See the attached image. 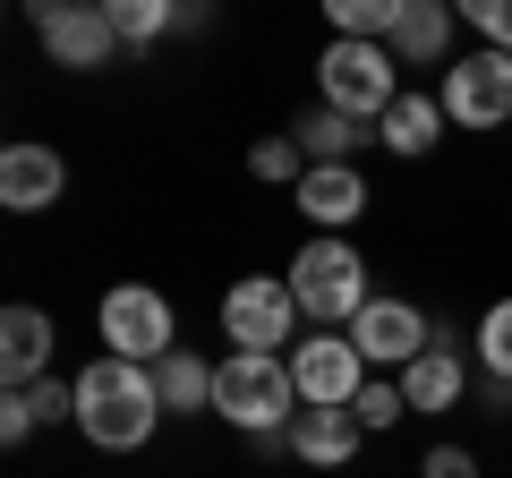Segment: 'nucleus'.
Here are the masks:
<instances>
[{"instance_id":"nucleus-1","label":"nucleus","mask_w":512,"mask_h":478,"mask_svg":"<svg viewBox=\"0 0 512 478\" xmlns=\"http://www.w3.org/2000/svg\"><path fill=\"white\" fill-rule=\"evenodd\" d=\"M163 385H154V368H137V359H94L86 376H77V436L94 444V453H137V444H154V427H163Z\"/></svg>"},{"instance_id":"nucleus-2","label":"nucleus","mask_w":512,"mask_h":478,"mask_svg":"<svg viewBox=\"0 0 512 478\" xmlns=\"http://www.w3.org/2000/svg\"><path fill=\"white\" fill-rule=\"evenodd\" d=\"M291 299H299V316H308L316 333H350V325H359V308H367L376 291H367L359 248H350V239H333V231H316L308 248L291 257Z\"/></svg>"},{"instance_id":"nucleus-3","label":"nucleus","mask_w":512,"mask_h":478,"mask_svg":"<svg viewBox=\"0 0 512 478\" xmlns=\"http://www.w3.org/2000/svg\"><path fill=\"white\" fill-rule=\"evenodd\" d=\"M214 410H222V419H231L248 444L291 436V419H299L291 359H248V350H231V359L214 368Z\"/></svg>"},{"instance_id":"nucleus-4","label":"nucleus","mask_w":512,"mask_h":478,"mask_svg":"<svg viewBox=\"0 0 512 478\" xmlns=\"http://www.w3.org/2000/svg\"><path fill=\"white\" fill-rule=\"evenodd\" d=\"M316 86H325V111H342V120H359V129H376L384 111L402 103V77H393V43H325V60H316Z\"/></svg>"},{"instance_id":"nucleus-5","label":"nucleus","mask_w":512,"mask_h":478,"mask_svg":"<svg viewBox=\"0 0 512 478\" xmlns=\"http://www.w3.org/2000/svg\"><path fill=\"white\" fill-rule=\"evenodd\" d=\"M222 333H231L248 359H291V333H299V299H291V274H248L222 291Z\"/></svg>"},{"instance_id":"nucleus-6","label":"nucleus","mask_w":512,"mask_h":478,"mask_svg":"<svg viewBox=\"0 0 512 478\" xmlns=\"http://www.w3.org/2000/svg\"><path fill=\"white\" fill-rule=\"evenodd\" d=\"M94 325H103L111 359H137V368H163L171 350H180V333H171V299L146 291V282H120V291H103Z\"/></svg>"},{"instance_id":"nucleus-7","label":"nucleus","mask_w":512,"mask_h":478,"mask_svg":"<svg viewBox=\"0 0 512 478\" xmlns=\"http://www.w3.org/2000/svg\"><path fill=\"white\" fill-rule=\"evenodd\" d=\"M367 359L350 333H308V342H291V385H299V410H350L367 393Z\"/></svg>"},{"instance_id":"nucleus-8","label":"nucleus","mask_w":512,"mask_h":478,"mask_svg":"<svg viewBox=\"0 0 512 478\" xmlns=\"http://www.w3.org/2000/svg\"><path fill=\"white\" fill-rule=\"evenodd\" d=\"M436 103H444V120H461V129H504L512 120V60L487 52V43L461 52V60H444Z\"/></svg>"},{"instance_id":"nucleus-9","label":"nucleus","mask_w":512,"mask_h":478,"mask_svg":"<svg viewBox=\"0 0 512 478\" xmlns=\"http://www.w3.org/2000/svg\"><path fill=\"white\" fill-rule=\"evenodd\" d=\"M350 342H359V359H367L376 376H402L410 359H427V350H436V325H427L410 299H367L359 325H350Z\"/></svg>"},{"instance_id":"nucleus-10","label":"nucleus","mask_w":512,"mask_h":478,"mask_svg":"<svg viewBox=\"0 0 512 478\" xmlns=\"http://www.w3.org/2000/svg\"><path fill=\"white\" fill-rule=\"evenodd\" d=\"M35 35L52 52V69H111V52H120L103 0H52V9H35Z\"/></svg>"},{"instance_id":"nucleus-11","label":"nucleus","mask_w":512,"mask_h":478,"mask_svg":"<svg viewBox=\"0 0 512 478\" xmlns=\"http://www.w3.org/2000/svg\"><path fill=\"white\" fill-rule=\"evenodd\" d=\"M291 197H299V214H308L316 231L342 239L350 222L367 214V171H359V163H308V180H299Z\"/></svg>"},{"instance_id":"nucleus-12","label":"nucleus","mask_w":512,"mask_h":478,"mask_svg":"<svg viewBox=\"0 0 512 478\" xmlns=\"http://www.w3.org/2000/svg\"><path fill=\"white\" fill-rule=\"evenodd\" d=\"M60 188H69V163H60L52 146L18 137V146L0 154V205H9V214H43V205H60Z\"/></svg>"},{"instance_id":"nucleus-13","label":"nucleus","mask_w":512,"mask_h":478,"mask_svg":"<svg viewBox=\"0 0 512 478\" xmlns=\"http://www.w3.org/2000/svg\"><path fill=\"white\" fill-rule=\"evenodd\" d=\"M52 342H60V325H52L43 308H26V299L0 316V376H9V393L52 376Z\"/></svg>"},{"instance_id":"nucleus-14","label":"nucleus","mask_w":512,"mask_h":478,"mask_svg":"<svg viewBox=\"0 0 512 478\" xmlns=\"http://www.w3.org/2000/svg\"><path fill=\"white\" fill-rule=\"evenodd\" d=\"M282 444H291L299 461H316V470H342V461H350V453L367 444V427L350 419V410H299V419H291V436H282Z\"/></svg>"},{"instance_id":"nucleus-15","label":"nucleus","mask_w":512,"mask_h":478,"mask_svg":"<svg viewBox=\"0 0 512 478\" xmlns=\"http://www.w3.org/2000/svg\"><path fill=\"white\" fill-rule=\"evenodd\" d=\"M402 402H410V410H453V402H461V333L436 325V350L402 368Z\"/></svg>"},{"instance_id":"nucleus-16","label":"nucleus","mask_w":512,"mask_h":478,"mask_svg":"<svg viewBox=\"0 0 512 478\" xmlns=\"http://www.w3.org/2000/svg\"><path fill=\"white\" fill-rule=\"evenodd\" d=\"M52 419H77V385L43 376V385H18V393H0V444H26L35 427H52Z\"/></svg>"},{"instance_id":"nucleus-17","label":"nucleus","mask_w":512,"mask_h":478,"mask_svg":"<svg viewBox=\"0 0 512 478\" xmlns=\"http://www.w3.org/2000/svg\"><path fill=\"white\" fill-rule=\"evenodd\" d=\"M436 137H444V103H436V94H402V103L376 120V146H384V154H402V163H419Z\"/></svg>"},{"instance_id":"nucleus-18","label":"nucleus","mask_w":512,"mask_h":478,"mask_svg":"<svg viewBox=\"0 0 512 478\" xmlns=\"http://www.w3.org/2000/svg\"><path fill=\"white\" fill-rule=\"evenodd\" d=\"M444 52H453V9H444V0H402V26H393V60H419V69H436Z\"/></svg>"},{"instance_id":"nucleus-19","label":"nucleus","mask_w":512,"mask_h":478,"mask_svg":"<svg viewBox=\"0 0 512 478\" xmlns=\"http://www.w3.org/2000/svg\"><path fill=\"white\" fill-rule=\"evenodd\" d=\"M214 368H222V359H197V350H171V359H163V368H154V385H163V410H171V419H188V410H214Z\"/></svg>"},{"instance_id":"nucleus-20","label":"nucleus","mask_w":512,"mask_h":478,"mask_svg":"<svg viewBox=\"0 0 512 478\" xmlns=\"http://www.w3.org/2000/svg\"><path fill=\"white\" fill-rule=\"evenodd\" d=\"M291 137H299V154H308V163H350V154H359L376 129H359V120H342V111H325V103H316Z\"/></svg>"},{"instance_id":"nucleus-21","label":"nucleus","mask_w":512,"mask_h":478,"mask_svg":"<svg viewBox=\"0 0 512 478\" xmlns=\"http://www.w3.org/2000/svg\"><path fill=\"white\" fill-rule=\"evenodd\" d=\"M103 18H111L120 43H163V35L188 26V9H180V0H103Z\"/></svg>"},{"instance_id":"nucleus-22","label":"nucleus","mask_w":512,"mask_h":478,"mask_svg":"<svg viewBox=\"0 0 512 478\" xmlns=\"http://www.w3.org/2000/svg\"><path fill=\"white\" fill-rule=\"evenodd\" d=\"M248 171H256V180L299 188V180H308V154H299V137H256V146H248Z\"/></svg>"},{"instance_id":"nucleus-23","label":"nucleus","mask_w":512,"mask_h":478,"mask_svg":"<svg viewBox=\"0 0 512 478\" xmlns=\"http://www.w3.org/2000/svg\"><path fill=\"white\" fill-rule=\"evenodd\" d=\"M478 368L512 385V299H495V308L478 316Z\"/></svg>"},{"instance_id":"nucleus-24","label":"nucleus","mask_w":512,"mask_h":478,"mask_svg":"<svg viewBox=\"0 0 512 478\" xmlns=\"http://www.w3.org/2000/svg\"><path fill=\"white\" fill-rule=\"evenodd\" d=\"M350 419L376 436V427H393V419H410V402H402V376H367V393L350 402Z\"/></svg>"},{"instance_id":"nucleus-25","label":"nucleus","mask_w":512,"mask_h":478,"mask_svg":"<svg viewBox=\"0 0 512 478\" xmlns=\"http://www.w3.org/2000/svg\"><path fill=\"white\" fill-rule=\"evenodd\" d=\"M461 18L487 35V52H504V60H512V0H461Z\"/></svg>"},{"instance_id":"nucleus-26","label":"nucleus","mask_w":512,"mask_h":478,"mask_svg":"<svg viewBox=\"0 0 512 478\" xmlns=\"http://www.w3.org/2000/svg\"><path fill=\"white\" fill-rule=\"evenodd\" d=\"M419 478H478V453L470 444H436V453L419 461Z\"/></svg>"},{"instance_id":"nucleus-27","label":"nucleus","mask_w":512,"mask_h":478,"mask_svg":"<svg viewBox=\"0 0 512 478\" xmlns=\"http://www.w3.org/2000/svg\"><path fill=\"white\" fill-rule=\"evenodd\" d=\"M478 402H487L495 419H512V385H504V376H487V385H478Z\"/></svg>"}]
</instances>
